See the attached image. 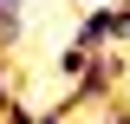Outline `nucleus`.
I'll use <instances>...</instances> for the list:
<instances>
[{
	"instance_id": "nucleus-2",
	"label": "nucleus",
	"mask_w": 130,
	"mask_h": 124,
	"mask_svg": "<svg viewBox=\"0 0 130 124\" xmlns=\"http://www.w3.org/2000/svg\"><path fill=\"white\" fill-rule=\"evenodd\" d=\"M85 65H91V52H78V46H65V52H59V72H65V78H78Z\"/></svg>"
},
{
	"instance_id": "nucleus-1",
	"label": "nucleus",
	"mask_w": 130,
	"mask_h": 124,
	"mask_svg": "<svg viewBox=\"0 0 130 124\" xmlns=\"http://www.w3.org/2000/svg\"><path fill=\"white\" fill-rule=\"evenodd\" d=\"M98 20H104V46H130V0L98 7Z\"/></svg>"
},
{
	"instance_id": "nucleus-4",
	"label": "nucleus",
	"mask_w": 130,
	"mask_h": 124,
	"mask_svg": "<svg viewBox=\"0 0 130 124\" xmlns=\"http://www.w3.org/2000/svg\"><path fill=\"white\" fill-rule=\"evenodd\" d=\"M0 7H26V0H0Z\"/></svg>"
},
{
	"instance_id": "nucleus-3",
	"label": "nucleus",
	"mask_w": 130,
	"mask_h": 124,
	"mask_svg": "<svg viewBox=\"0 0 130 124\" xmlns=\"http://www.w3.org/2000/svg\"><path fill=\"white\" fill-rule=\"evenodd\" d=\"M104 124H130V105H117V98H111V105H104Z\"/></svg>"
}]
</instances>
